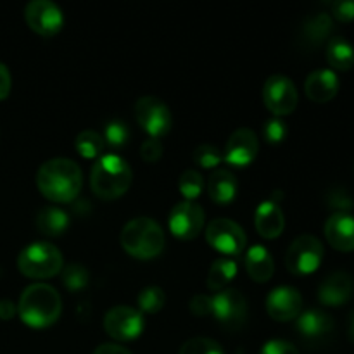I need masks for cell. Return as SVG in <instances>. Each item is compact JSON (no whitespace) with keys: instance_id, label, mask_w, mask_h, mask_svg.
<instances>
[{"instance_id":"obj_4","label":"cell","mask_w":354,"mask_h":354,"mask_svg":"<svg viewBox=\"0 0 354 354\" xmlns=\"http://www.w3.org/2000/svg\"><path fill=\"white\" fill-rule=\"evenodd\" d=\"M121 245L137 259H152L165 249V232L152 218H133L123 227Z\"/></svg>"},{"instance_id":"obj_23","label":"cell","mask_w":354,"mask_h":354,"mask_svg":"<svg viewBox=\"0 0 354 354\" xmlns=\"http://www.w3.org/2000/svg\"><path fill=\"white\" fill-rule=\"evenodd\" d=\"M37 227L47 237H61L69 228V216L61 207H41L37 214Z\"/></svg>"},{"instance_id":"obj_42","label":"cell","mask_w":354,"mask_h":354,"mask_svg":"<svg viewBox=\"0 0 354 354\" xmlns=\"http://www.w3.org/2000/svg\"><path fill=\"white\" fill-rule=\"evenodd\" d=\"M348 337L354 342V311L351 313V317H349V322H348Z\"/></svg>"},{"instance_id":"obj_25","label":"cell","mask_w":354,"mask_h":354,"mask_svg":"<svg viewBox=\"0 0 354 354\" xmlns=\"http://www.w3.org/2000/svg\"><path fill=\"white\" fill-rule=\"evenodd\" d=\"M237 275V263L232 259H216L207 273V287L211 290H223L227 283Z\"/></svg>"},{"instance_id":"obj_8","label":"cell","mask_w":354,"mask_h":354,"mask_svg":"<svg viewBox=\"0 0 354 354\" xmlns=\"http://www.w3.org/2000/svg\"><path fill=\"white\" fill-rule=\"evenodd\" d=\"M263 100L273 116H287L297 107V88L292 80L282 75H273L263 86Z\"/></svg>"},{"instance_id":"obj_17","label":"cell","mask_w":354,"mask_h":354,"mask_svg":"<svg viewBox=\"0 0 354 354\" xmlns=\"http://www.w3.org/2000/svg\"><path fill=\"white\" fill-rule=\"evenodd\" d=\"M328 244L341 252L354 251V216L349 213H334L325 223Z\"/></svg>"},{"instance_id":"obj_37","label":"cell","mask_w":354,"mask_h":354,"mask_svg":"<svg viewBox=\"0 0 354 354\" xmlns=\"http://www.w3.org/2000/svg\"><path fill=\"white\" fill-rule=\"evenodd\" d=\"M259 354H299V351L290 342L282 341V339H273V341H268L263 346Z\"/></svg>"},{"instance_id":"obj_22","label":"cell","mask_w":354,"mask_h":354,"mask_svg":"<svg viewBox=\"0 0 354 354\" xmlns=\"http://www.w3.org/2000/svg\"><path fill=\"white\" fill-rule=\"evenodd\" d=\"M207 194L218 204H230L237 196V180L228 169L218 168L207 180Z\"/></svg>"},{"instance_id":"obj_1","label":"cell","mask_w":354,"mask_h":354,"mask_svg":"<svg viewBox=\"0 0 354 354\" xmlns=\"http://www.w3.org/2000/svg\"><path fill=\"white\" fill-rule=\"evenodd\" d=\"M82 185V169L73 159H50L37 173L38 190L52 203H71L78 197Z\"/></svg>"},{"instance_id":"obj_38","label":"cell","mask_w":354,"mask_h":354,"mask_svg":"<svg viewBox=\"0 0 354 354\" xmlns=\"http://www.w3.org/2000/svg\"><path fill=\"white\" fill-rule=\"evenodd\" d=\"M189 308L194 315H197V317H209L211 310H213V297L199 294V296L192 297Z\"/></svg>"},{"instance_id":"obj_12","label":"cell","mask_w":354,"mask_h":354,"mask_svg":"<svg viewBox=\"0 0 354 354\" xmlns=\"http://www.w3.org/2000/svg\"><path fill=\"white\" fill-rule=\"evenodd\" d=\"M24 19L35 33L41 37H54L62 30V10L50 0H33L24 9Z\"/></svg>"},{"instance_id":"obj_2","label":"cell","mask_w":354,"mask_h":354,"mask_svg":"<svg viewBox=\"0 0 354 354\" xmlns=\"http://www.w3.org/2000/svg\"><path fill=\"white\" fill-rule=\"evenodd\" d=\"M62 301L57 290L47 283H35L24 289L17 303V315L31 328H47L59 320Z\"/></svg>"},{"instance_id":"obj_6","label":"cell","mask_w":354,"mask_h":354,"mask_svg":"<svg viewBox=\"0 0 354 354\" xmlns=\"http://www.w3.org/2000/svg\"><path fill=\"white\" fill-rule=\"evenodd\" d=\"M322 261H324V245L315 235H299L287 249L286 266L292 275H311L320 268Z\"/></svg>"},{"instance_id":"obj_18","label":"cell","mask_w":354,"mask_h":354,"mask_svg":"<svg viewBox=\"0 0 354 354\" xmlns=\"http://www.w3.org/2000/svg\"><path fill=\"white\" fill-rule=\"evenodd\" d=\"M304 92L313 102L325 104L334 99L339 92V78L332 69H317L304 83Z\"/></svg>"},{"instance_id":"obj_29","label":"cell","mask_w":354,"mask_h":354,"mask_svg":"<svg viewBox=\"0 0 354 354\" xmlns=\"http://www.w3.org/2000/svg\"><path fill=\"white\" fill-rule=\"evenodd\" d=\"M62 283L71 292H80L88 286V272L80 263H69L64 270H62Z\"/></svg>"},{"instance_id":"obj_28","label":"cell","mask_w":354,"mask_h":354,"mask_svg":"<svg viewBox=\"0 0 354 354\" xmlns=\"http://www.w3.org/2000/svg\"><path fill=\"white\" fill-rule=\"evenodd\" d=\"M165 303H166V294L162 292V289H159V287H154V286L142 289L137 297L138 308H140V311H144V313H151V315L158 313V311L162 310Z\"/></svg>"},{"instance_id":"obj_27","label":"cell","mask_w":354,"mask_h":354,"mask_svg":"<svg viewBox=\"0 0 354 354\" xmlns=\"http://www.w3.org/2000/svg\"><path fill=\"white\" fill-rule=\"evenodd\" d=\"M104 138L102 135L97 133L93 130H85L76 137L75 140V149L78 151L80 156H83L85 159H93L99 158L104 151Z\"/></svg>"},{"instance_id":"obj_39","label":"cell","mask_w":354,"mask_h":354,"mask_svg":"<svg viewBox=\"0 0 354 354\" xmlns=\"http://www.w3.org/2000/svg\"><path fill=\"white\" fill-rule=\"evenodd\" d=\"M10 92V73L6 64L0 62V100L6 99Z\"/></svg>"},{"instance_id":"obj_15","label":"cell","mask_w":354,"mask_h":354,"mask_svg":"<svg viewBox=\"0 0 354 354\" xmlns=\"http://www.w3.org/2000/svg\"><path fill=\"white\" fill-rule=\"evenodd\" d=\"M301 310H303V296L294 287H277L266 297V311L277 322L294 320L299 317Z\"/></svg>"},{"instance_id":"obj_31","label":"cell","mask_w":354,"mask_h":354,"mask_svg":"<svg viewBox=\"0 0 354 354\" xmlns=\"http://www.w3.org/2000/svg\"><path fill=\"white\" fill-rule=\"evenodd\" d=\"M104 144L109 145L111 149H121L127 145L130 138V130H128L124 121H109L104 128Z\"/></svg>"},{"instance_id":"obj_21","label":"cell","mask_w":354,"mask_h":354,"mask_svg":"<svg viewBox=\"0 0 354 354\" xmlns=\"http://www.w3.org/2000/svg\"><path fill=\"white\" fill-rule=\"evenodd\" d=\"M245 270H248L249 277L254 282L265 283L272 279L273 272H275V261L273 256L270 254L268 249L263 245H252L248 252H245Z\"/></svg>"},{"instance_id":"obj_40","label":"cell","mask_w":354,"mask_h":354,"mask_svg":"<svg viewBox=\"0 0 354 354\" xmlns=\"http://www.w3.org/2000/svg\"><path fill=\"white\" fill-rule=\"evenodd\" d=\"M17 313V308L12 301H0V320H10Z\"/></svg>"},{"instance_id":"obj_7","label":"cell","mask_w":354,"mask_h":354,"mask_svg":"<svg viewBox=\"0 0 354 354\" xmlns=\"http://www.w3.org/2000/svg\"><path fill=\"white\" fill-rule=\"evenodd\" d=\"M135 118L151 138H161L171 130L173 118L169 107L156 95H144L135 104Z\"/></svg>"},{"instance_id":"obj_11","label":"cell","mask_w":354,"mask_h":354,"mask_svg":"<svg viewBox=\"0 0 354 354\" xmlns=\"http://www.w3.org/2000/svg\"><path fill=\"white\" fill-rule=\"evenodd\" d=\"M211 317L216 318L223 327L237 330L248 320V301L235 289L220 290L213 296Z\"/></svg>"},{"instance_id":"obj_13","label":"cell","mask_w":354,"mask_h":354,"mask_svg":"<svg viewBox=\"0 0 354 354\" xmlns=\"http://www.w3.org/2000/svg\"><path fill=\"white\" fill-rule=\"evenodd\" d=\"M204 214L203 207L192 201H183L173 206L169 213V230L175 237L182 241H190L201 234L204 227Z\"/></svg>"},{"instance_id":"obj_3","label":"cell","mask_w":354,"mask_h":354,"mask_svg":"<svg viewBox=\"0 0 354 354\" xmlns=\"http://www.w3.org/2000/svg\"><path fill=\"white\" fill-rule=\"evenodd\" d=\"M133 173L128 162L116 154L102 156L90 171L93 194L102 201H114L128 192Z\"/></svg>"},{"instance_id":"obj_24","label":"cell","mask_w":354,"mask_h":354,"mask_svg":"<svg viewBox=\"0 0 354 354\" xmlns=\"http://www.w3.org/2000/svg\"><path fill=\"white\" fill-rule=\"evenodd\" d=\"M327 61L334 69L349 71L354 66V47L346 38H332L327 45Z\"/></svg>"},{"instance_id":"obj_32","label":"cell","mask_w":354,"mask_h":354,"mask_svg":"<svg viewBox=\"0 0 354 354\" xmlns=\"http://www.w3.org/2000/svg\"><path fill=\"white\" fill-rule=\"evenodd\" d=\"M180 354H223V349L213 339L196 337L187 341L180 348Z\"/></svg>"},{"instance_id":"obj_30","label":"cell","mask_w":354,"mask_h":354,"mask_svg":"<svg viewBox=\"0 0 354 354\" xmlns=\"http://www.w3.org/2000/svg\"><path fill=\"white\" fill-rule=\"evenodd\" d=\"M203 189L204 180L199 171H196V169H187V171L182 173V176L178 180V190L185 197V201H192L194 203V199H197L201 196Z\"/></svg>"},{"instance_id":"obj_20","label":"cell","mask_w":354,"mask_h":354,"mask_svg":"<svg viewBox=\"0 0 354 354\" xmlns=\"http://www.w3.org/2000/svg\"><path fill=\"white\" fill-rule=\"evenodd\" d=\"M334 327L330 315H327L322 310H308L297 317L296 328L303 337L311 339H322L328 334Z\"/></svg>"},{"instance_id":"obj_36","label":"cell","mask_w":354,"mask_h":354,"mask_svg":"<svg viewBox=\"0 0 354 354\" xmlns=\"http://www.w3.org/2000/svg\"><path fill=\"white\" fill-rule=\"evenodd\" d=\"M332 16L341 23H351L354 21V2L353 0H339L332 2Z\"/></svg>"},{"instance_id":"obj_26","label":"cell","mask_w":354,"mask_h":354,"mask_svg":"<svg viewBox=\"0 0 354 354\" xmlns=\"http://www.w3.org/2000/svg\"><path fill=\"white\" fill-rule=\"evenodd\" d=\"M332 31V17L325 12L313 14L311 17H308L306 23H304L303 33L306 37V40H310L311 44L318 45L325 40V38L330 35Z\"/></svg>"},{"instance_id":"obj_34","label":"cell","mask_w":354,"mask_h":354,"mask_svg":"<svg viewBox=\"0 0 354 354\" xmlns=\"http://www.w3.org/2000/svg\"><path fill=\"white\" fill-rule=\"evenodd\" d=\"M287 124L283 123L280 118H272L265 123V128H263V135H265L266 142L270 144H279L283 138L287 137Z\"/></svg>"},{"instance_id":"obj_19","label":"cell","mask_w":354,"mask_h":354,"mask_svg":"<svg viewBox=\"0 0 354 354\" xmlns=\"http://www.w3.org/2000/svg\"><path fill=\"white\" fill-rule=\"evenodd\" d=\"M254 225L261 237L277 239L279 235H282L283 227H286V216L279 204L273 201H265L256 209Z\"/></svg>"},{"instance_id":"obj_41","label":"cell","mask_w":354,"mask_h":354,"mask_svg":"<svg viewBox=\"0 0 354 354\" xmlns=\"http://www.w3.org/2000/svg\"><path fill=\"white\" fill-rule=\"evenodd\" d=\"M93 354H131L128 349H124L123 346L120 344H100L99 348L93 351Z\"/></svg>"},{"instance_id":"obj_33","label":"cell","mask_w":354,"mask_h":354,"mask_svg":"<svg viewBox=\"0 0 354 354\" xmlns=\"http://www.w3.org/2000/svg\"><path fill=\"white\" fill-rule=\"evenodd\" d=\"M194 161L201 166V168H216L221 161H223V156H221L220 149H216L214 145L203 144L194 151Z\"/></svg>"},{"instance_id":"obj_35","label":"cell","mask_w":354,"mask_h":354,"mask_svg":"<svg viewBox=\"0 0 354 354\" xmlns=\"http://www.w3.org/2000/svg\"><path fill=\"white\" fill-rule=\"evenodd\" d=\"M162 151V142L159 138H147L144 144L140 145V156L145 162H156L161 159Z\"/></svg>"},{"instance_id":"obj_14","label":"cell","mask_w":354,"mask_h":354,"mask_svg":"<svg viewBox=\"0 0 354 354\" xmlns=\"http://www.w3.org/2000/svg\"><path fill=\"white\" fill-rule=\"evenodd\" d=\"M258 152V135L252 130H249V128H239V130H235L234 133L230 135V138L227 140L223 159L228 165L237 166V168H244V166H249L254 161Z\"/></svg>"},{"instance_id":"obj_10","label":"cell","mask_w":354,"mask_h":354,"mask_svg":"<svg viewBox=\"0 0 354 354\" xmlns=\"http://www.w3.org/2000/svg\"><path fill=\"white\" fill-rule=\"evenodd\" d=\"M104 328L116 341H135L144 332V317L135 308L114 306L104 317Z\"/></svg>"},{"instance_id":"obj_16","label":"cell","mask_w":354,"mask_h":354,"mask_svg":"<svg viewBox=\"0 0 354 354\" xmlns=\"http://www.w3.org/2000/svg\"><path fill=\"white\" fill-rule=\"evenodd\" d=\"M353 290L354 283L351 275L346 272H335L322 282L318 289V299L325 306L339 308L351 299Z\"/></svg>"},{"instance_id":"obj_9","label":"cell","mask_w":354,"mask_h":354,"mask_svg":"<svg viewBox=\"0 0 354 354\" xmlns=\"http://www.w3.org/2000/svg\"><path fill=\"white\" fill-rule=\"evenodd\" d=\"M206 239L213 249L227 256H237L245 249L244 230L228 218H216L206 228Z\"/></svg>"},{"instance_id":"obj_5","label":"cell","mask_w":354,"mask_h":354,"mask_svg":"<svg viewBox=\"0 0 354 354\" xmlns=\"http://www.w3.org/2000/svg\"><path fill=\"white\" fill-rule=\"evenodd\" d=\"M62 254L50 242H33L17 256V268L28 279H50L62 270Z\"/></svg>"}]
</instances>
